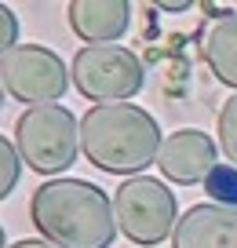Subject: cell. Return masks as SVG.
Listing matches in <instances>:
<instances>
[{"mask_svg":"<svg viewBox=\"0 0 237 248\" xmlns=\"http://www.w3.org/2000/svg\"><path fill=\"white\" fill-rule=\"evenodd\" d=\"M30 219L55 248H110L117 237L113 201L88 179H47L30 197Z\"/></svg>","mask_w":237,"mask_h":248,"instance_id":"6da1fadb","label":"cell"},{"mask_svg":"<svg viewBox=\"0 0 237 248\" xmlns=\"http://www.w3.org/2000/svg\"><path fill=\"white\" fill-rule=\"evenodd\" d=\"M161 142V124L131 102L92 106L80 117V154L110 175H139L157 164Z\"/></svg>","mask_w":237,"mask_h":248,"instance_id":"7a4b0ae2","label":"cell"},{"mask_svg":"<svg viewBox=\"0 0 237 248\" xmlns=\"http://www.w3.org/2000/svg\"><path fill=\"white\" fill-rule=\"evenodd\" d=\"M15 150L37 175H62L80 154V121L66 106H26L15 121Z\"/></svg>","mask_w":237,"mask_h":248,"instance_id":"3957f363","label":"cell"},{"mask_svg":"<svg viewBox=\"0 0 237 248\" xmlns=\"http://www.w3.org/2000/svg\"><path fill=\"white\" fill-rule=\"evenodd\" d=\"M175 194L161 179L150 175H131L117 186L113 194V219L117 230L139 248H153L175 230Z\"/></svg>","mask_w":237,"mask_h":248,"instance_id":"277c9868","label":"cell"},{"mask_svg":"<svg viewBox=\"0 0 237 248\" xmlns=\"http://www.w3.org/2000/svg\"><path fill=\"white\" fill-rule=\"evenodd\" d=\"M142 62L121 44H92L80 47L69 62V80L77 95H84L92 106L128 102L142 88Z\"/></svg>","mask_w":237,"mask_h":248,"instance_id":"5b68a950","label":"cell"},{"mask_svg":"<svg viewBox=\"0 0 237 248\" xmlns=\"http://www.w3.org/2000/svg\"><path fill=\"white\" fill-rule=\"evenodd\" d=\"M0 84L11 99L26 106H51L66 95L69 70L44 44H18L0 59Z\"/></svg>","mask_w":237,"mask_h":248,"instance_id":"8992f818","label":"cell"},{"mask_svg":"<svg viewBox=\"0 0 237 248\" xmlns=\"http://www.w3.org/2000/svg\"><path fill=\"white\" fill-rule=\"evenodd\" d=\"M215 157H219V142L208 139V132L197 128H179L175 135L161 142V154H157V168L164 179L179 186H193L205 183L208 171L215 168Z\"/></svg>","mask_w":237,"mask_h":248,"instance_id":"52a82bcc","label":"cell"},{"mask_svg":"<svg viewBox=\"0 0 237 248\" xmlns=\"http://www.w3.org/2000/svg\"><path fill=\"white\" fill-rule=\"evenodd\" d=\"M172 248H237V208L190 204L172 230Z\"/></svg>","mask_w":237,"mask_h":248,"instance_id":"ba28073f","label":"cell"},{"mask_svg":"<svg viewBox=\"0 0 237 248\" xmlns=\"http://www.w3.org/2000/svg\"><path fill=\"white\" fill-rule=\"evenodd\" d=\"M66 18H69V30L84 40V47L117 44L131 22V8L124 0H73Z\"/></svg>","mask_w":237,"mask_h":248,"instance_id":"9c48e42d","label":"cell"},{"mask_svg":"<svg viewBox=\"0 0 237 248\" xmlns=\"http://www.w3.org/2000/svg\"><path fill=\"white\" fill-rule=\"evenodd\" d=\"M205 59L215 80L237 92V15H226L208 30L205 37Z\"/></svg>","mask_w":237,"mask_h":248,"instance_id":"30bf717a","label":"cell"},{"mask_svg":"<svg viewBox=\"0 0 237 248\" xmlns=\"http://www.w3.org/2000/svg\"><path fill=\"white\" fill-rule=\"evenodd\" d=\"M205 190L212 197V204H226L237 208V168L234 164H215L205 179Z\"/></svg>","mask_w":237,"mask_h":248,"instance_id":"8fae6325","label":"cell"},{"mask_svg":"<svg viewBox=\"0 0 237 248\" xmlns=\"http://www.w3.org/2000/svg\"><path fill=\"white\" fill-rule=\"evenodd\" d=\"M219 154H226V161L237 168V92L219 109Z\"/></svg>","mask_w":237,"mask_h":248,"instance_id":"7c38bea8","label":"cell"},{"mask_svg":"<svg viewBox=\"0 0 237 248\" xmlns=\"http://www.w3.org/2000/svg\"><path fill=\"white\" fill-rule=\"evenodd\" d=\"M18 168H22V157H18V150L11 146L4 135H0V201L15 190L18 183Z\"/></svg>","mask_w":237,"mask_h":248,"instance_id":"4fadbf2b","label":"cell"},{"mask_svg":"<svg viewBox=\"0 0 237 248\" xmlns=\"http://www.w3.org/2000/svg\"><path fill=\"white\" fill-rule=\"evenodd\" d=\"M15 40H18V18H15V11H11V8L0 4V59L18 47Z\"/></svg>","mask_w":237,"mask_h":248,"instance_id":"5bb4252c","label":"cell"},{"mask_svg":"<svg viewBox=\"0 0 237 248\" xmlns=\"http://www.w3.org/2000/svg\"><path fill=\"white\" fill-rule=\"evenodd\" d=\"M8 248H55V245H47L44 237H26V241H15V245H8Z\"/></svg>","mask_w":237,"mask_h":248,"instance_id":"9a60e30c","label":"cell"},{"mask_svg":"<svg viewBox=\"0 0 237 248\" xmlns=\"http://www.w3.org/2000/svg\"><path fill=\"white\" fill-rule=\"evenodd\" d=\"M0 248H4V226H0Z\"/></svg>","mask_w":237,"mask_h":248,"instance_id":"2e32d148","label":"cell"},{"mask_svg":"<svg viewBox=\"0 0 237 248\" xmlns=\"http://www.w3.org/2000/svg\"><path fill=\"white\" fill-rule=\"evenodd\" d=\"M0 102H4V84H0Z\"/></svg>","mask_w":237,"mask_h":248,"instance_id":"e0dca14e","label":"cell"}]
</instances>
